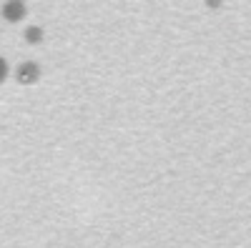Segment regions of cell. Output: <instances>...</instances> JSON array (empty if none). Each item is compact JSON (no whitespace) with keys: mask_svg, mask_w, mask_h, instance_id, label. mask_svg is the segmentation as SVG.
Wrapping results in <instances>:
<instances>
[{"mask_svg":"<svg viewBox=\"0 0 251 248\" xmlns=\"http://www.w3.org/2000/svg\"><path fill=\"white\" fill-rule=\"evenodd\" d=\"M15 80L20 86H33V83L40 80V66L35 60H23V63L15 68Z\"/></svg>","mask_w":251,"mask_h":248,"instance_id":"1","label":"cell"},{"mask_svg":"<svg viewBox=\"0 0 251 248\" xmlns=\"http://www.w3.org/2000/svg\"><path fill=\"white\" fill-rule=\"evenodd\" d=\"M0 13H3V18L8 23H20L28 15V5H25V0H5Z\"/></svg>","mask_w":251,"mask_h":248,"instance_id":"2","label":"cell"},{"mask_svg":"<svg viewBox=\"0 0 251 248\" xmlns=\"http://www.w3.org/2000/svg\"><path fill=\"white\" fill-rule=\"evenodd\" d=\"M23 38H25L28 45H38L40 40H43V28H40V25H28L25 33H23Z\"/></svg>","mask_w":251,"mask_h":248,"instance_id":"3","label":"cell"},{"mask_svg":"<svg viewBox=\"0 0 251 248\" xmlns=\"http://www.w3.org/2000/svg\"><path fill=\"white\" fill-rule=\"evenodd\" d=\"M8 75H10V66H8V60L0 55V86H3V83L8 80Z\"/></svg>","mask_w":251,"mask_h":248,"instance_id":"4","label":"cell"},{"mask_svg":"<svg viewBox=\"0 0 251 248\" xmlns=\"http://www.w3.org/2000/svg\"><path fill=\"white\" fill-rule=\"evenodd\" d=\"M221 3H224V0H206V5H208V8H219Z\"/></svg>","mask_w":251,"mask_h":248,"instance_id":"5","label":"cell"}]
</instances>
